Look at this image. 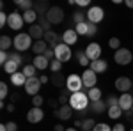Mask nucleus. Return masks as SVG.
Wrapping results in <instances>:
<instances>
[{"instance_id": "f257e3e1", "label": "nucleus", "mask_w": 133, "mask_h": 131, "mask_svg": "<svg viewBox=\"0 0 133 131\" xmlns=\"http://www.w3.org/2000/svg\"><path fill=\"white\" fill-rule=\"evenodd\" d=\"M89 105H91V99H89L87 92H83V91L82 92H75V94H71V98H69V106H71L75 112L87 110Z\"/></svg>"}, {"instance_id": "f03ea898", "label": "nucleus", "mask_w": 133, "mask_h": 131, "mask_svg": "<svg viewBox=\"0 0 133 131\" xmlns=\"http://www.w3.org/2000/svg\"><path fill=\"white\" fill-rule=\"evenodd\" d=\"M12 46L16 48V51H27V50H32V37H30V34L27 32V34H23V32H20L14 39H12Z\"/></svg>"}, {"instance_id": "7ed1b4c3", "label": "nucleus", "mask_w": 133, "mask_h": 131, "mask_svg": "<svg viewBox=\"0 0 133 131\" xmlns=\"http://www.w3.org/2000/svg\"><path fill=\"white\" fill-rule=\"evenodd\" d=\"M46 20L50 21L51 25H59V23H62V21H64V11H62V7H59V5H51L50 9H48V12H46Z\"/></svg>"}, {"instance_id": "20e7f679", "label": "nucleus", "mask_w": 133, "mask_h": 131, "mask_svg": "<svg viewBox=\"0 0 133 131\" xmlns=\"http://www.w3.org/2000/svg\"><path fill=\"white\" fill-rule=\"evenodd\" d=\"M114 60H115V64H119V66H128L133 60V53L128 48H119V50L114 53Z\"/></svg>"}, {"instance_id": "39448f33", "label": "nucleus", "mask_w": 133, "mask_h": 131, "mask_svg": "<svg viewBox=\"0 0 133 131\" xmlns=\"http://www.w3.org/2000/svg\"><path fill=\"white\" fill-rule=\"evenodd\" d=\"M71 55H73V51H71V48H69L66 43H59V44L55 46V59H57V60H61L62 64L69 60V59H71Z\"/></svg>"}, {"instance_id": "423d86ee", "label": "nucleus", "mask_w": 133, "mask_h": 131, "mask_svg": "<svg viewBox=\"0 0 133 131\" xmlns=\"http://www.w3.org/2000/svg\"><path fill=\"white\" fill-rule=\"evenodd\" d=\"M82 87H83L82 76H78V74H69V76H68L66 89L71 92V94H75V92H82Z\"/></svg>"}, {"instance_id": "0eeeda50", "label": "nucleus", "mask_w": 133, "mask_h": 131, "mask_svg": "<svg viewBox=\"0 0 133 131\" xmlns=\"http://www.w3.org/2000/svg\"><path fill=\"white\" fill-rule=\"evenodd\" d=\"M23 14H21L20 11H12L9 14V21H7V27H9L11 30H20L21 27H23Z\"/></svg>"}, {"instance_id": "6e6552de", "label": "nucleus", "mask_w": 133, "mask_h": 131, "mask_svg": "<svg viewBox=\"0 0 133 131\" xmlns=\"http://www.w3.org/2000/svg\"><path fill=\"white\" fill-rule=\"evenodd\" d=\"M82 81H83V87L89 91L92 87H96V83H98V74L89 67V69H85L82 73Z\"/></svg>"}, {"instance_id": "1a4fd4ad", "label": "nucleus", "mask_w": 133, "mask_h": 131, "mask_svg": "<svg viewBox=\"0 0 133 131\" xmlns=\"http://www.w3.org/2000/svg\"><path fill=\"white\" fill-rule=\"evenodd\" d=\"M39 89H41V80L37 78V76H34V78H27V83H25V92L29 94V96H37L39 94Z\"/></svg>"}, {"instance_id": "9d476101", "label": "nucleus", "mask_w": 133, "mask_h": 131, "mask_svg": "<svg viewBox=\"0 0 133 131\" xmlns=\"http://www.w3.org/2000/svg\"><path fill=\"white\" fill-rule=\"evenodd\" d=\"M105 18V12H103L101 7H98V5H92V7H89V11H87V21H91V23H99V21Z\"/></svg>"}, {"instance_id": "9b49d317", "label": "nucleus", "mask_w": 133, "mask_h": 131, "mask_svg": "<svg viewBox=\"0 0 133 131\" xmlns=\"http://www.w3.org/2000/svg\"><path fill=\"white\" fill-rule=\"evenodd\" d=\"M114 87H115L119 92L126 94L130 89H133V80H130L128 76H119V78L115 80V83H114Z\"/></svg>"}, {"instance_id": "f8f14e48", "label": "nucleus", "mask_w": 133, "mask_h": 131, "mask_svg": "<svg viewBox=\"0 0 133 131\" xmlns=\"http://www.w3.org/2000/svg\"><path fill=\"white\" fill-rule=\"evenodd\" d=\"M85 55L89 57L91 62L98 60V59L101 57V46H99L98 43H89V44H87V50H85Z\"/></svg>"}, {"instance_id": "ddd939ff", "label": "nucleus", "mask_w": 133, "mask_h": 131, "mask_svg": "<svg viewBox=\"0 0 133 131\" xmlns=\"http://www.w3.org/2000/svg\"><path fill=\"white\" fill-rule=\"evenodd\" d=\"M43 117H44V112H43L41 108H37V106H32L30 110L27 112V121L30 122V124H37V122H41Z\"/></svg>"}, {"instance_id": "4468645a", "label": "nucleus", "mask_w": 133, "mask_h": 131, "mask_svg": "<svg viewBox=\"0 0 133 131\" xmlns=\"http://www.w3.org/2000/svg\"><path fill=\"white\" fill-rule=\"evenodd\" d=\"M119 106H121V110L123 112H130L133 108V96L130 92H126V94H121L119 96Z\"/></svg>"}, {"instance_id": "2eb2a0df", "label": "nucleus", "mask_w": 133, "mask_h": 131, "mask_svg": "<svg viewBox=\"0 0 133 131\" xmlns=\"http://www.w3.org/2000/svg\"><path fill=\"white\" fill-rule=\"evenodd\" d=\"M73 112H75V110H73L69 105H61V108L55 110V117L61 119V121H68V119H71Z\"/></svg>"}, {"instance_id": "dca6fc26", "label": "nucleus", "mask_w": 133, "mask_h": 131, "mask_svg": "<svg viewBox=\"0 0 133 131\" xmlns=\"http://www.w3.org/2000/svg\"><path fill=\"white\" fill-rule=\"evenodd\" d=\"M32 64L36 66V69H39V71L50 69V60H48L44 55H36V57H34V60H32Z\"/></svg>"}, {"instance_id": "f3484780", "label": "nucleus", "mask_w": 133, "mask_h": 131, "mask_svg": "<svg viewBox=\"0 0 133 131\" xmlns=\"http://www.w3.org/2000/svg\"><path fill=\"white\" fill-rule=\"evenodd\" d=\"M76 39H78V34H76V30H75V29H68V30L62 34V43H66L68 46L75 44V43H76Z\"/></svg>"}, {"instance_id": "a211bd4d", "label": "nucleus", "mask_w": 133, "mask_h": 131, "mask_svg": "<svg viewBox=\"0 0 133 131\" xmlns=\"http://www.w3.org/2000/svg\"><path fill=\"white\" fill-rule=\"evenodd\" d=\"M89 110L94 112V113H105V112H108V105H107V101H94V103H91L89 105Z\"/></svg>"}, {"instance_id": "6ab92c4d", "label": "nucleus", "mask_w": 133, "mask_h": 131, "mask_svg": "<svg viewBox=\"0 0 133 131\" xmlns=\"http://www.w3.org/2000/svg\"><path fill=\"white\" fill-rule=\"evenodd\" d=\"M11 83L14 85V87H25V83H27V76L18 71V73H14V74H11Z\"/></svg>"}, {"instance_id": "aec40b11", "label": "nucleus", "mask_w": 133, "mask_h": 131, "mask_svg": "<svg viewBox=\"0 0 133 131\" xmlns=\"http://www.w3.org/2000/svg\"><path fill=\"white\" fill-rule=\"evenodd\" d=\"M91 69L96 74H99V73H105V71L108 69V64H107V60H103V59H98V60L91 62Z\"/></svg>"}, {"instance_id": "412c9836", "label": "nucleus", "mask_w": 133, "mask_h": 131, "mask_svg": "<svg viewBox=\"0 0 133 131\" xmlns=\"http://www.w3.org/2000/svg\"><path fill=\"white\" fill-rule=\"evenodd\" d=\"M43 39H44L46 43H48V44H50L51 50H55V46L59 44V36H57V32H53V30L44 32V37H43Z\"/></svg>"}, {"instance_id": "4be33fe9", "label": "nucleus", "mask_w": 133, "mask_h": 131, "mask_svg": "<svg viewBox=\"0 0 133 131\" xmlns=\"http://www.w3.org/2000/svg\"><path fill=\"white\" fill-rule=\"evenodd\" d=\"M29 34H30V37L32 39H36V41H41L43 37H44V30H43L41 27L36 23V25H30V29H29Z\"/></svg>"}, {"instance_id": "5701e85b", "label": "nucleus", "mask_w": 133, "mask_h": 131, "mask_svg": "<svg viewBox=\"0 0 133 131\" xmlns=\"http://www.w3.org/2000/svg\"><path fill=\"white\" fill-rule=\"evenodd\" d=\"M48 50V43L44 39H41V41H36L34 44H32V51L36 53V55H44V51Z\"/></svg>"}, {"instance_id": "b1692460", "label": "nucleus", "mask_w": 133, "mask_h": 131, "mask_svg": "<svg viewBox=\"0 0 133 131\" xmlns=\"http://www.w3.org/2000/svg\"><path fill=\"white\" fill-rule=\"evenodd\" d=\"M50 81L55 85V87H61V89L64 87V89H66V81H68V78H64L62 73H53L51 78H50Z\"/></svg>"}, {"instance_id": "393cba45", "label": "nucleus", "mask_w": 133, "mask_h": 131, "mask_svg": "<svg viewBox=\"0 0 133 131\" xmlns=\"http://www.w3.org/2000/svg\"><path fill=\"white\" fill-rule=\"evenodd\" d=\"M39 18V14L36 12L34 9H30V11H25L23 12V20H25V23H30V25H36V20Z\"/></svg>"}, {"instance_id": "a878e982", "label": "nucleus", "mask_w": 133, "mask_h": 131, "mask_svg": "<svg viewBox=\"0 0 133 131\" xmlns=\"http://www.w3.org/2000/svg\"><path fill=\"white\" fill-rule=\"evenodd\" d=\"M50 7L51 5H48L46 2H36V4H34V11H36L39 16H46V12H48Z\"/></svg>"}, {"instance_id": "bb28decb", "label": "nucleus", "mask_w": 133, "mask_h": 131, "mask_svg": "<svg viewBox=\"0 0 133 131\" xmlns=\"http://www.w3.org/2000/svg\"><path fill=\"white\" fill-rule=\"evenodd\" d=\"M2 67H4V71H5L7 74H14V73H18V69H20V66H18L14 60H11V59H9V62L4 64Z\"/></svg>"}, {"instance_id": "cd10ccee", "label": "nucleus", "mask_w": 133, "mask_h": 131, "mask_svg": "<svg viewBox=\"0 0 133 131\" xmlns=\"http://www.w3.org/2000/svg\"><path fill=\"white\" fill-rule=\"evenodd\" d=\"M123 113H124V112L121 110V106H119V105H115V106H110V108H108V112H107V115H108L110 119H119Z\"/></svg>"}, {"instance_id": "c85d7f7f", "label": "nucleus", "mask_w": 133, "mask_h": 131, "mask_svg": "<svg viewBox=\"0 0 133 131\" xmlns=\"http://www.w3.org/2000/svg\"><path fill=\"white\" fill-rule=\"evenodd\" d=\"M87 96H89L91 103H94V101H99V99H101V91H99L98 87H92V89H89V91H87Z\"/></svg>"}, {"instance_id": "c756f323", "label": "nucleus", "mask_w": 133, "mask_h": 131, "mask_svg": "<svg viewBox=\"0 0 133 131\" xmlns=\"http://www.w3.org/2000/svg\"><path fill=\"white\" fill-rule=\"evenodd\" d=\"M73 21H75V25L85 23V21H87V12H82V11H75V12H73Z\"/></svg>"}, {"instance_id": "7c9ffc66", "label": "nucleus", "mask_w": 133, "mask_h": 131, "mask_svg": "<svg viewBox=\"0 0 133 131\" xmlns=\"http://www.w3.org/2000/svg\"><path fill=\"white\" fill-rule=\"evenodd\" d=\"M36 66L34 64H27V66H23V69H21V73L27 76V78H34L36 76Z\"/></svg>"}, {"instance_id": "2f4dec72", "label": "nucleus", "mask_w": 133, "mask_h": 131, "mask_svg": "<svg viewBox=\"0 0 133 131\" xmlns=\"http://www.w3.org/2000/svg\"><path fill=\"white\" fill-rule=\"evenodd\" d=\"M76 57H78V62H80V66L83 67H91V60H89V57L85 55V51H76Z\"/></svg>"}, {"instance_id": "473e14b6", "label": "nucleus", "mask_w": 133, "mask_h": 131, "mask_svg": "<svg viewBox=\"0 0 133 131\" xmlns=\"http://www.w3.org/2000/svg\"><path fill=\"white\" fill-rule=\"evenodd\" d=\"M69 98H71V92L68 89H62V92L59 94V103L61 105H69Z\"/></svg>"}, {"instance_id": "72a5a7b5", "label": "nucleus", "mask_w": 133, "mask_h": 131, "mask_svg": "<svg viewBox=\"0 0 133 131\" xmlns=\"http://www.w3.org/2000/svg\"><path fill=\"white\" fill-rule=\"evenodd\" d=\"M16 5H18L20 9H23V12L34 9V4H32L30 0H16Z\"/></svg>"}, {"instance_id": "f704fd0d", "label": "nucleus", "mask_w": 133, "mask_h": 131, "mask_svg": "<svg viewBox=\"0 0 133 131\" xmlns=\"http://www.w3.org/2000/svg\"><path fill=\"white\" fill-rule=\"evenodd\" d=\"M11 44H14L11 41V37H7V36H2L0 37V48H2V51H7L11 48Z\"/></svg>"}, {"instance_id": "c9c22d12", "label": "nucleus", "mask_w": 133, "mask_h": 131, "mask_svg": "<svg viewBox=\"0 0 133 131\" xmlns=\"http://www.w3.org/2000/svg\"><path fill=\"white\" fill-rule=\"evenodd\" d=\"M94 126H96V122L92 121L91 117H87V119H83V122H82V131H92Z\"/></svg>"}, {"instance_id": "e433bc0d", "label": "nucleus", "mask_w": 133, "mask_h": 131, "mask_svg": "<svg viewBox=\"0 0 133 131\" xmlns=\"http://www.w3.org/2000/svg\"><path fill=\"white\" fill-rule=\"evenodd\" d=\"M39 27H41L44 32L51 30V23L48 20H46V16H39Z\"/></svg>"}, {"instance_id": "4c0bfd02", "label": "nucleus", "mask_w": 133, "mask_h": 131, "mask_svg": "<svg viewBox=\"0 0 133 131\" xmlns=\"http://www.w3.org/2000/svg\"><path fill=\"white\" fill-rule=\"evenodd\" d=\"M61 69H62V62L57 60V59H53V60L50 62V71L51 73H61Z\"/></svg>"}, {"instance_id": "58836bf2", "label": "nucleus", "mask_w": 133, "mask_h": 131, "mask_svg": "<svg viewBox=\"0 0 133 131\" xmlns=\"http://www.w3.org/2000/svg\"><path fill=\"white\" fill-rule=\"evenodd\" d=\"M7 96H9V87H7L5 81H2V83H0V99L4 101Z\"/></svg>"}, {"instance_id": "ea45409f", "label": "nucleus", "mask_w": 133, "mask_h": 131, "mask_svg": "<svg viewBox=\"0 0 133 131\" xmlns=\"http://www.w3.org/2000/svg\"><path fill=\"white\" fill-rule=\"evenodd\" d=\"M96 32H98V25H96V23H91V21H87V37L96 36Z\"/></svg>"}, {"instance_id": "a19ab883", "label": "nucleus", "mask_w": 133, "mask_h": 131, "mask_svg": "<svg viewBox=\"0 0 133 131\" xmlns=\"http://www.w3.org/2000/svg\"><path fill=\"white\" fill-rule=\"evenodd\" d=\"M75 30H76L78 36H87V21L80 23V25H75Z\"/></svg>"}, {"instance_id": "79ce46f5", "label": "nucleus", "mask_w": 133, "mask_h": 131, "mask_svg": "<svg viewBox=\"0 0 133 131\" xmlns=\"http://www.w3.org/2000/svg\"><path fill=\"white\" fill-rule=\"evenodd\" d=\"M108 46L117 51L119 48H121V41H119V37H110V41H108Z\"/></svg>"}, {"instance_id": "37998d69", "label": "nucleus", "mask_w": 133, "mask_h": 131, "mask_svg": "<svg viewBox=\"0 0 133 131\" xmlns=\"http://www.w3.org/2000/svg\"><path fill=\"white\" fill-rule=\"evenodd\" d=\"M11 60H14L16 62V64H18V66H23V57H21L20 55V51H14V53H11Z\"/></svg>"}, {"instance_id": "c03bdc74", "label": "nucleus", "mask_w": 133, "mask_h": 131, "mask_svg": "<svg viewBox=\"0 0 133 131\" xmlns=\"http://www.w3.org/2000/svg\"><path fill=\"white\" fill-rule=\"evenodd\" d=\"M92 131H112V128H110L108 124H105V122H98Z\"/></svg>"}, {"instance_id": "a18cd8bd", "label": "nucleus", "mask_w": 133, "mask_h": 131, "mask_svg": "<svg viewBox=\"0 0 133 131\" xmlns=\"http://www.w3.org/2000/svg\"><path fill=\"white\" fill-rule=\"evenodd\" d=\"M107 105H108V108L119 105V98H117V96H108V98H107Z\"/></svg>"}, {"instance_id": "49530a36", "label": "nucleus", "mask_w": 133, "mask_h": 131, "mask_svg": "<svg viewBox=\"0 0 133 131\" xmlns=\"http://www.w3.org/2000/svg\"><path fill=\"white\" fill-rule=\"evenodd\" d=\"M43 96H39V94H37V96H34V98H32V105H34V106H37V108H41V105H43Z\"/></svg>"}, {"instance_id": "de8ad7c7", "label": "nucleus", "mask_w": 133, "mask_h": 131, "mask_svg": "<svg viewBox=\"0 0 133 131\" xmlns=\"http://www.w3.org/2000/svg\"><path fill=\"white\" fill-rule=\"evenodd\" d=\"M7 21H9V14L0 12V27H5V25H7Z\"/></svg>"}, {"instance_id": "09e8293b", "label": "nucleus", "mask_w": 133, "mask_h": 131, "mask_svg": "<svg viewBox=\"0 0 133 131\" xmlns=\"http://www.w3.org/2000/svg\"><path fill=\"white\" fill-rule=\"evenodd\" d=\"M5 126H7V131H16V129H18V126H16V122H7Z\"/></svg>"}, {"instance_id": "8fccbe9b", "label": "nucleus", "mask_w": 133, "mask_h": 131, "mask_svg": "<svg viewBox=\"0 0 133 131\" xmlns=\"http://www.w3.org/2000/svg\"><path fill=\"white\" fill-rule=\"evenodd\" d=\"M112 131H126V128H124V124H115L112 128Z\"/></svg>"}, {"instance_id": "3c124183", "label": "nucleus", "mask_w": 133, "mask_h": 131, "mask_svg": "<svg viewBox=\"0 0 133 131\" xmlns=\"http://www.w3.org/2000/svg\"><path fill=\"white\" fill-rule=\"evenodd\" d=\"M76 2V5H80V7H85V5H89V0H75Z\"/></svg>"}, {"instance_id": "603ef678", "label": "nucleus", "mask_w": 133, "mask_h": 131, "mask_svg": "<svg viewBox=\"0 0 133 131\" xmlns=\"http://www.w3.org/2000/svg\"><path fill=\"white\" fill-rule=\"evenodd\" d=\"M124 115H126V119H128V121L133 124V112H131V110H130V112H124Z\"/></svg>"}, {"instance_id": "864d4df0", "label": "nucleus", "mask_w": 133, "mask_h": 131, "mask_svg": "<svg viewBox=\"0 0 133 131\" xmlns=\"http://www.w3.org/2000/svg\"><path fill=\"white\" fill-rule=\"evenodd\" d=\"M53 131H66V129H64L62 124H55V126H53Z\"/></svg>"}, {"instance_id": "5fc2aeb1", "label": "nucleus", "mask_w": 133, "mask_h": 131, "mask_svg": "<svg viewBox=\"0 0 133 131\" xmlns=\"http://www.w3.org/2000/svg\"><path fill=\"white\" fill-rule=\"evenodd\" d=\"M20 99V94H11V103H16Z\"/></svg>"}, {"instance_id": "6e6d98bb", "label": "nucleus", "mask_w": 133, "mask_h": 131, "mask_svg": "<svg viewBox=\"0 0 133 131\" xmlns=\"http://www.w3.org/2000/svg\"><path fill=\"white\" fill-rule=\"evenodd\" d=\"M124 4H126V7L133 9V0H124Z\"/></svg>"}, {"instance_id": "4d7b16f0", "label": "nucleus", "mask_w": 133, "mask_h": 131, "mask_svg": "<svg viewBox=\"0 0 133 131\" xmlns=\"http://www.w3.org/2000/svg\"><path fill=\"white\" fill-rule=\"evenodd\" d=\"M48 105H50L51 108H57V101H55V99H50V101H48Z\"/></svg>"}, {"instance_id": "13d9d810", "label": "nucleus", "mask_w": 133, "mask_h": 131, "mask_svg": "<svg viewBox=\"0 0 133 131\" xmlns=\"http://www.w3.org/2000/svg\"><path fill=\"white\" fill-rule=\"evenodd\" d=\"M82 122H83V121H80V119H76V121H75V128H82Z\"/></svg>"}, {"instance_id": "bf43d9fd", "label": "nucleus", "mask_w": 133, "mask_h": 131, "mask_svg": "<svg viewBox=\"0 0 133 131\" xmlns=\"http://www.w3.org/2000/svg\"><path fill=\"white\" fill-rule=\"evenodd\" d=\"M39 80H41V83H46V81L50 80V78H48V76H44V74H43L41 78H39Z\"/></svg>"}, {"instance_id": "052dcab7", "label": "nucleus", "mask_w": 133, "mask_h": 131, "mask_svg": "<svg viewBox=\"0 0 133 131\" xmlns=\"http://www.w3.org/2000/svg\"><path fill=\"white\" fill-rule=\"evenodd\" d=\"M5 108H7V112H12V110H14V105H12V103H9Z\"/></svg>"}, {"instance_id": "680f3d73", "label": "nucleus", "mask_w": 133, "mask_h": 131, "mask_svg": "<svg viewBox=\"0 0 133 131\" xmlns=\"http://www.w3.org/2000/svg\"><path fill=\"white\" fill-rule=\"evenodd\" d=\"M0 131H7V126H5V124H2V126H0Z\"/></svg>"}, {"instance_id": "e2e57ef3", "label": "nucleus", "mask_w": 133, "mask_h": 131, "mask_svg": "<svg viewBox=\"0 0 133 131\" xmlns=\"http://www.w3.org/2000/svg\"><path fill=\"white\" fill-rule=\"evenodd\" d=\"M66 131H78L76 128H69V129H66Z\"/></svg>"}, {"instance_id": "0e129e2a", "label": "nucleus", "mask_w": 133, "mask_h": 131, "mask_svg": "<svg viewBox=\"0 0 133 131\" xmlns=\"http://www.w3.org/2000/svg\"><path fill=\"white\" fill-rule=\"evenodd\" d=\"M130 131H133V128H131V129H130Z\"/></svg>"}, {"instance_id": "69168bd1", "label": "nucleus", "mask_w": 133, "mask_h": 131, "mask_svg": "<svg viewBox=\"0 0 133 131\" xmlns=\"http://www.w3.org/2000/svg\"><path fill=\"white\" fill-rule=\"evenodd\" d=\"M131 112H133V108H131Z\"/></svg>"}]
</instances>
